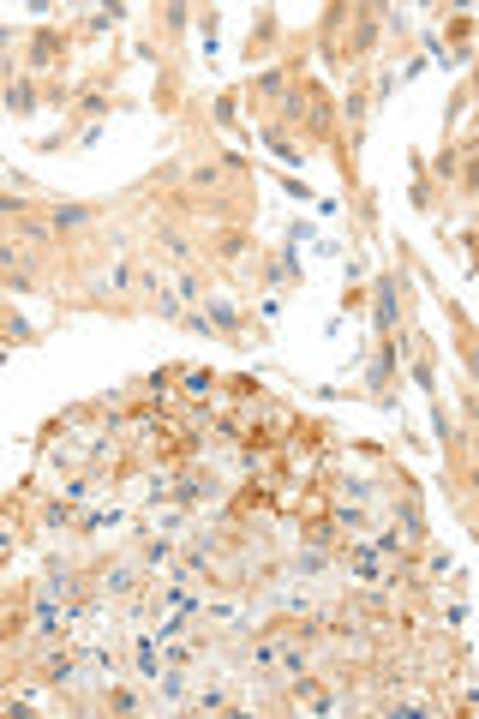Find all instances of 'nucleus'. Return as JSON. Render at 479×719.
<instances>
[{
  "mask_svg": "<svg viewBox=\"0 0 479 719\" xmlns=\"http://www.w3.org/2000/svg\"><path fill=\"white\" fill-rule=\"evenodd\" d=\"M342 24H348V6H324V18H318V54L330 66H342Z\"/></svg>",
  "mask_w": 479,
  "mask_h": 719,
  "instance_id": "nucleus-6",
  "label": "nucleus"
},
{
  "mask_svg": "<svg viewBox=\"0 0 479 719\" xmlns=\"http://www.w3.org/2000/svg\"><path fill=\"white\" fill-rule=\"evenodd\" d=\"M414 210H432V174H426L420 150H414Z\"/></svg>",
  "mask_w": 479,
  "mask_h": 719,
  "instance_id": "nucleus-16",
  "label": "nucleus"
},
{
  "mask_svg": "<svg viewBox=\"0 0 479 719\" xmlns=\"http://www.w3.org/2000/svg\"><path fill=\"white\" fill-rule=\"evenodd\" d=\"M210 126H240V90H216L210 96Z\"/></svg>",
  "mask_w": 479,
  "mask_h": 719,
  "instance_id": "nucleus-11",
  "label": "nucleus"
},
{
  "mask_svg": "<svg viewBox=\"0 0 479 719\" xmlns=\"http://www.w3.org/2000/svg\"><path fill=\"white\" fill-rule=\"evenodd\" d=\"M426 174H432V186H456V180H462V144H444Z\"/></svg>",
  "mask_w": 479,
  "mask_h": 719,
  "instance_id": "nucleus-9",
  "label": "nucleus"
},
{
  "mask_svg": "<svg viewBox=\"0 0 479 719\" xmlns=\"http://www.w3.org/2000/svg\"><path fill=\"white\" fill-rule=\"evenodd\" d=\"M102 708H108V714H138L144 702H138L132 690H108V702H102Z\"/></svg>",
  "mask_w": 479,
  "mask_h": 719,
  "instance_id": "nucleus-18",
  "label": "nucleus"
},
{
  "mask_svg": "<svg viewBox=\"0 0 479 719\" xmlns=\"http://www.w3.org/2000/svg\"><path fill=\"white\" fill-rule=\"evenodd\" d=\"M96 588L114 594V600H144V564H138V552L120 558V564H108V570L96 576Z\"/></svg>",
  "mask_w": 479,
  "mask_h": 719,
  "instance_id": "nucleus-5",
  "label": "nucleus"
},
{
  "mask_svg": "<svg viewBox=\"0 0 479 719\" xmlns=\"http://www.w3.org/2000/svg\"><path fill=\"white\" fill-rule=\"evenodd\" d=\"M0 342H6V348H24V342H36L30 318H18L12 306H0Z\"/></svg>",
  "mask_w": 479,
  "mask_h": 719,
  "instance_id": "nucleus-10",
  "label": "nucleus"
},
{
  "mask_svg": "<svg viewBox=\"0 0 479 719\" xmlns=\"http://www.w3.org/2000/svg\"><path fill=\"white\" fill-rule=\"evenodd\" d=\"M156 18H162V36H186V24H192V6H156Z\"/></svg>",
  "mask_w": 479,
  "mask_h": 719,
  "instance_id": "nucleus-14",
  "label": "nucleus"
},
{
  "mask_svg": "<svg viewBox=\"0 0 479 719\" xmlns=\"http://www.w3.org/2000/svg\"><path fill=\"white\" fill-rule=\"evenodd\" d=\"M108 108H114V102H108V90H84V96H78V108H72V120H84V126H90V120H102Z\"/></svg>",
  "mask_w": 479,
  "mask_h": 719,
  "instance_id": "nucleus-12",
  "label": "nucleus"
},
{
  "mask_svg": "<svg viewBox=\"0 0 479 719\" xmlns=\"http://www.w3.org/2000/svg\"><path fill=\"white\" fill-rule=\"evenodd\" d=\"M264 144H270V150H276L288 168H300V162H306V144H300V138H294L282 120H264Z\"/></svg>",
  "mask_w": 479,
  "mask_h": 719,
  "instance_id": "nucleus-8",
  "label": "nucleus"
},
{
  "mask_svg": "<svg viewBox=\"0 0 479 719\" xmlns=\"http://www.w3.org/2000/svg\"><path fill=\"white\" fill-rule=\"evenodd\" d=\"M354 210H360V234H366V240H378V192H366V186H360V192H354Z\"/></svg>",
  "mask_w": 479,
  "mask_h": 719,
  "instance_id": "nucleus-13",
  "label": "nucleus"
},
{
  "mask_svg": "<svg viewBox=\"0 0 479 719\" xmlns=\"http://www.w3.org/2000/svg\"><path fill=\"white\" fill-rule=\"evenodd\" d=\"M120 24V6H102V12H90V30H114Z\"/></svg>",
  "mask_w": 479,
  "mask_h": 719,
  "instance_id": "nucleus-20",
  "label": "nucleus"
},
{
  "mask_svg": "<svg viewBox=\"0 0 479 719\" xmlns=\"http://www.w3.org/2000/svg\"><path fill=\"white\" fill-rule=\"evenodd\" d=\"M270 42H276V12H270V6H264V12H258V30H252V42H246V54H252V60H258V54H264V48H270Z\"/></svg>",
  "mask_w": 479,
  "mask_h": 719,
  "instance_id": "nucleus-15",
  "label": "nucleus"
},
{
  "mask_svg": "<svg viewBox=\"0 0 479 719\" xmlns=\"http://www.w3.org/2000/svg\"><path fill=\"white\" fill-rule=\"evenodd\" d=\"M132 672L138 678H162V660L150 654V642H132Z\"/></svg>",
  "mask_w": 479,
  "mask_h": 719,
  "instance_id": "nucleus-17",
  "label": "nucleus"
},
{
  "mask_svg": "<svg viewBox=\"0 0 479 719\" xmlns=\"http://www.w3.org/2000/svg\"><path fill=\"white\" fill-rule=\"evenodd\" d=\"M198 312L210 318V330H216V336H228V342H234V336H246V312H240L234 300H222V294H216V300H204Z\"/></svg>",
  "mask_w": 479,
  "mask_h": 719,
  "instance_id": "nucleus-7",
  "label": "nucleus"
},
{
  "mask_svg": "<svg viewBox=\"0 0 479 719\" xmlns=\"http://www.w3.org/2000/svg\"><path fill=\"white\" fill-rule=\"evenodd\" d=\"M42 522H48V528H66V522H72V510H66L60 498H48V504H42Z\"/></svg>",
  "mask_w": 479,
  "mask_h": 719,
  "instance_id": "nucleus-19",
  "label": "nucleus"
},
{
  "mask_svg": "<svg viewBox=\"0 0 479 719\" xmlns=\"http://www.w3.org/2000/svg\"><path fill=\"white\" fill-rule=\"evenodd\" d=\"M378 30H384L378 6H348V24H342V60H366V54L378 48Z\"/></svg>",
  "mask_w": 479,
  "mask_h": 719,
  "instance_id": "nucleus-1",
  "label": "nucleus"
},
{
  "mask_svg": "<svg viewBox=\"0 0 479 719\" xmlns=\"http://www.w3.org/2000/svg\"><path fill=\"white\" fill-rule=\"evenodd\" d=\"M402 324H408V312H402V288H396L390 270H378V276H372V330H378V336H396Z\"/></svg>",
  "mask_w": 479,
  "mask_h": 719,
  "instance_id": "nucleus-2",
  "label": "nucleus"
},
{
  "mask_svg": "<svg viewBox=\"0 0 479 719\" xmlns=\"http://www.w3.org/2000/svg\"><path fill=\"white\" fill-rule=\"evenodd\" d=\"M0 234H6V228H0Z\"/></svg>",
  "mask_w": 479,
  "mask_h": 719,
  "instance_id": "nucleus-22",
  "label": "nucleus"
},
{
  "mask_svg": "<svg viewBox=\"0 0 479 719\" xmlns=\"http://www.w3.org/2000/svg\"><path fill=\"white\" fill-rule=\"evenodd\" d=\"M60 54H66V36H60L54 24H42V30H30V42H24V66H18V72L48 78V72L60 66Z\"/></svg>",
  "mask_w": 479,
  "mask_h": 719,
  "instance_id": "nucleus-3",
  "label": "nucleus"
},
{
  "mask_svg": "<svg viewBox=\"0 0 479 719\" xmlns=\"http://www.w3.org/2000/svg\"><path fill=\"white\" fill-rule=\"evenodd\" d=\"M0 108H6V114H18V120H30V114L42 108L36 78H30V72H18V66H6V72H0Z\"/></svg>",
  "mask_w": 479,
  "mask_h": 719,
  "instance_id": "nucleus-4",
  "label": "nucleus"
},
{
  "mask_svg": "<svg viewBox=\"0 0 479 719\" xmlns=\"http://www.w3.org/2000/svg\"><path fill=\"white\" fill-rule=\"evenodd\" d=\"M6 360H12V348H6V342H0V366H6Z\"/></svg>",
  "mask_w": 479,
  "mask_h": 719,
  "instance_id": "nucleus-21",
  "label": "nucleus"
}]
</instances>
